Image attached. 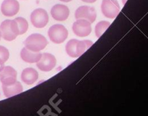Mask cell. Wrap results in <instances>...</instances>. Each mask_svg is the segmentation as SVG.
Here are the masks:
<instances>
[{
  "label": "cell",
  "instance_id": "obj_18",
  "mask_svg": "<svg viewBox=\"0 0 148 116\" xmlns=\"http://www.w3.org/2000/svg\"><path fill=\"white\" fill-rule=\"evenodd\" d=\"M9 57H10V52L8 49L4 46H0V59L5 62L9 59Z\"/></svg>",
  "mask_w": 148,
  "mask_h": 116
},
{
  "label": "cell",
  "instance_id": "obj_15",
  "mask_svg": "<svg viewBox=\"0 0 148 116\" xmlns=\"http://www.w3.org/2000/svg\"><path fill=\"white\" fill-rule=\"evenodd\" d=\"M38 78V72L32 68H27L23 70L21 74V79L25 84L31 85L34 84Z\"/></svg>",
  "mask_w": 148,
  "mask_h": 116
},
{
  "label": "cell",
  "instance_id": "obj_7",
  "mask_svg": "<svg viewBox=\"0 0 148 116\" xmlns=\"http://www.w3.org/2000/svg\"><path fill=\"white\" fill-rule=\"evenodd\" d=\"M74 33L79 37H85L90 35L92 31L91 23L85 19H78L72 26Z\"/></svg>",
  "mask_w": 148,
  "mask_h": 116
},
{
  "label": "cell",
  "instance_id": "obj_17",
  "mask_svg": "<svg viewBox=\"0 0 148 116\" xmlns=\"http://www.w3.org/2000/svg\"><path fill=\"white\" fill-rule=\"evenodd\" d=\"M16 22L17 23V26L19 28V31H20V35L23 34V33H25L26 31L28 29V23L26 20V19H25L24 17H16L14 19Z\"/></svg>",
  "mask_w": 148,
  "mask_h": 116
},
{
  "label": "cell",
  "instance_id": "obj_21",
  "mask_svg": "<svg viewBox=\"0 0 148 116\" xmlns=\"http://www.w3.org/2000/svg\"><path fill=\"white\" fill-rule=\"evenodd\" d=\"M60 1H64V2H69V1H71L72 0H60Z\"/></svg>",
  "mask_w": 148,
  "mask_h": 116
},
{
  "label": "cell",
  "instance_id": "obj_12",
  "mask_svg": "<svg viewBox=\"0 0 148 116\" xmlns=\"http://www.w3.org/2000/svg\"><path fill=\"white\" fill-rule=\"evenodd\" d=\"M51 14L54 20L58 21H64L69 17V9L66 5L57 4L51 8Z\"/></svg>",
  "mask_w": 148,
  "mask_h": 116
},
{
  "label": "cell",
  "instance_id": "obj_13",
  "mask_svg": "<svg viewBox=\"0 0 148 116\" xmlns=\"http://www.w3.org/2000/svg\"><path fill=\"white\" fill-rule=\"evenodd\" d=\"M42 54L39 52H33L24 47L20 52V57L23 61L28 63L37 62L40 59Z\"/></svg>",
  "mask_w": 148,
  "mask_h": 116
},
{
  "label": "cell",
  "instance_id": "obj_22",
  "mask_svg": "<svg viewBox=\"0 0 148 116\" xmlns=\"http://www.w3.org/2000/svg\"><path fill=\"white\" fill-rule=\"evenodd\" d=\"M127 1V0H122V2H123V4H125V3H126V1Z\"/></svg>",
  "mask_w": 148,
  "mask_h": 116
},
{
  "label": "cell",
  "instance_id": "obj_3",
  "mask_svg": "<svg viewBox=\"0 0 148 116\" xmlns=\"http://www.w3.org/2000/svg\"><path fill=\"white\" fill-rule=\"evenodd\" d=\"M48 41L43 35L39 33H33L29 36L24 41V45L27 49L33 52H40L46 48Z\"/></svg>",
  "mask_w": 148,
  "mask_h": 116
},
{
  "label": "cell",
  "instance_id": "obj_19",
  "mask_svg": "<svg viewBox=\"0 0 148 116\" xmlns=\"http://www.w3.org/2000/svg\"><path fill=\"white\" fill-rule=\"evenodd\" d=\"M4 67V62L1 59H0V71L3 69Z\"/></svg>",
  "mask_w": 148,
  "mask_h": 116
},
{
  "label": "cell",
  "instance_id": "obj_4",
  "mask_svg": "<svg viewBox=\"0 0 148 116\" xmlns=\"http://www.w3.org/2000/svg\"><path fill=\"white\" fill-rule=\"evenodd\" d=\"M48 35L53 43H63L68 36V30L64 26L56 24L50 27L48 31Z\"/></svg>",
  "mask_w": 148,
  "mask_h": 116
},
{
  "label": "cell",
  "instance_id": "obj_23",
  "mask_svg": "<svg viewBox=\"0 0 148 116\" xmlns=\"http://www.w3.org/2000/svg\"><path fill=\"white\" fill-rule=\"evenodd\" d=\"M1 32H0V39H1Z\"/></svg>",
  "mask_w": 148,
  "mask_h": 116
},
{
  "label": "cell",
  "instance_id": "obj_5",
  "mask_svg": "<svg viewBox=\"0 0 148 116\" xmlns=\"http://www.w3.org/2000/svg\"><path fill=\"white\" fill-rule=\"evenodd\" d=\"M101 11L105 17L110 19L116 17L120 12V6L117 0H103Z\"/></svg>",
  "mask_w": 148,
  "mask_h": 116
},
{
  "label": "cell",
  "instance_id": "obj_1",
  "mask_svg": "<svg viewBox=\"0 0 148 116\" xmlns=\"http://www.w3.org/2000/svg\"><path fill=\"white\" fill-rule=\"evenodd\" d=\"M92 44L93 43L89 40L71 39L66 44V52L71 57H78L86 52Z\"/></svg>",
  "mask_w": 148,
  "mask_h": 116
},
{
  "label": "cell",
  "instance_id": "obj_16",
  "mask_svg": "<svg viewBox=\"0 0 148 116\" xmlns=\"http://www.w3.org/2000/svg\"><path fill=\"white\" fill-rule=\"evenodd\" d=\"M111 23L108 21H106V20H103V21L99 22L98 24L95 26V35L98 38H100L103 35V33L106 30V29L108 28L110 26Z\"/></svg>",
  "mask_w": 148,
  "mask_h": 116
},
{
  "label": "cell",
  "instance_id": "obj_8",
  "mask_svg": "<svg viewBox=\"0 0 148 116\" xmlns=\"http://www.w3.org/2000/svg\"><path fill=\"white\" fill-rule=\"evenodd\" d=\"M39 70L43 72H49L53 70L56 65V59L53 55L50 53H43L40 59L36 62Z\"/></svg>",
  "mask_w": 148,
  "mask_h": 116
},
{
  "label": "cell",
  "instance_id": "obj_11",
  "mask_svg": "<svg viewBox=\"0 0 148 116\" xmlns=\"http://www.w3.org/2000/svg\"><path fill=\"white\" fill-rule=\"evenodd\" d=\"M20 4L17 0H4L1 5V13L7 17H12L17 14Z\"/></svg>",
  "mask_w": 148,
  "mask_h": 116
},
{
  "label": "cell",
  "instance_id": "obj_20",
  "mask_svg": "<svg viewBox=\"0 0 148 116\" xmlns=\"http://www.w3.org/2000/svg\"><path fill=\"white\" fill-rule=\"evenodd\" d=\"M82 1L86 3H94L97 1V0H82Z\"/></svg>",
  "mask_w": 148,
  "mask_h": 116
},
{
  "label": "cell",
  "instance_id": "obj_2",
  "mask_svg": "<svg viewBox=\"0 0 148 116\" xmlns=\"http://www.w3.org/2000/svg\"><path fill=\"white\" fill-rule=\"evenodd\" d=\"M1 37L6 41H12L20 35L17 22L14 20H5L0 25Z\"/></svg>",
  "mask_w": 148,
  "mask_h": 116
},
{
  "label": "cell",
  "instance_id": "obj_9",
  "mask_svg": "<svg viewBox=\"0 0 148 116\" xmlns=\"http://www.w3.org/2000/svg\"><path fill=\"white\" fill-rule=\"evenodd\" d=\"M75 18L85 19L90 23H92L96 19V12L94 7H88V6H81L77 9L75 12Z\"/></svg>",
  "mask_w": 148,
  "mask_h": 116
},
{
  "label": "cell",
  "instance_id": "obj_10",
  "mask_svg": "<svg viewBox=\"0 0 148 116\" xmlns=\"http://www.w3.org/2000/svg\"><path fill=\"white\" fill-rule=\"evenodd\" d=\"M0 81L2 85H10L17 81V72L11 66H5L0 71Z\"/></svg>",
  "mask_w": 148,
  "mask_h": 116
},
{
  "label": "cell",
  "instance_id": "obj_6",
  "mask_svg": "<svg viewBox=\"0 0 148 116\" xmlns=\"http://www.w3.org/2000/svg\"><path fill=\"white\" fill-rule=\"evenodd\" d=\"M30 20L34 27L37 28H44L49 22V15L47 12L42 8L33 10L30 14Z\"/></svg>",
  "mask_w": 148,
  "mask_h": 116
},
{
  "label": "cell",
  "instance_id": "obj_14",
  "mask_svg": "<svg viewBox=\"0 0 148 116\" xmlns=\"http://www.w3.org/2000/svg\"><path fill=\"white\" fill-rule=\"evenodd\" d=\"M2 89L4 95L7 98L20 94L23 91V86L19 81H16L10 85H2Z\"/></svg>",
  "mask_w": 148,
  "mask_h": 116
}]
</instances>
